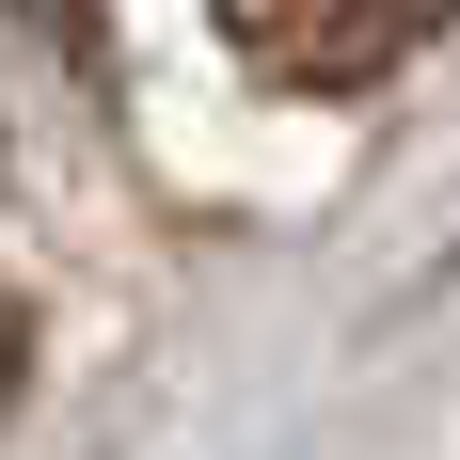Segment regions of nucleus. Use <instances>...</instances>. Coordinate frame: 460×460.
<instances>
[{
	"label": "nucleus",
	"instance_id": "obj_1",
	"mask_svg": "<svg viewBox=\"0 0 460 460\" xmlns=\"http://www.w3.org/2000/svg\"><path fill=\"white\" fill-rule=\"evenodd\" d=\"M238 48H254V80H286V95H366V80H397L429 32H445L460 0H207Z\"/></svg>",
	"mask_w": 460,
	"mask_h": 460
},
{
	"label": "nucleus",
	"instance_id": "obj_2",
	"mask_svg": "<svg viewBox=\"0 0 460 460\" xmlns=\"http://www.w3.org/2000/svg\"><path fill=\"white\" fill-rule=\"evenodd\" d=\"M0 397H16V302H0Z\"/></svg>",
	"mask_w": 460,
	"mask_h": 460
}]
</instances>
